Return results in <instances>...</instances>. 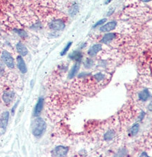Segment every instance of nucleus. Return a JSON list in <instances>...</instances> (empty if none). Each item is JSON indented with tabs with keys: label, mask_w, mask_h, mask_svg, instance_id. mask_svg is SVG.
Returning a JSON list of instances; mask_svg holds the SVG:
<instances>
[{
	"label": "nucleus",
	"mask_w": 152,
	"mask_h": 157,
	"mask_svg": "<svg viewBox=\"0 0 152 157\" xmlns=\"http://www.w3.org/2000/svg\"><path fill=\"white\" fill-rule=\"evenodd\" d=\"M46 130V123L42 118H36L33 122L32 133L35 137H40Z\"/></svg>",
	"instance_id": "nucleus-1"
},
{
	"label": "nucleus",
	"mask_w": 152,
	"mask_h": 157,
	"mask_svg": "<svg viewBox=\"0 0 152 157\" xmlns=\"http://www.w3.org/2000/svg\"><path fill=\"white\" fill-rule=\"evenodd\" d=\"M1 60L10 69H13L15 66L14 59L7 51H3L1 53Z\"/></svg>",
	"instance_id": "nucleus-2"
},
{
	"label": "nucleus",
	"mask_w": 152,
	"mask_h": 157,
	"mask_svg": "<svg viewBox=\"0 0 152 157\" xmlns=\"http://www.w3.org/2000/svg\"><path fill=\"white\" fill-rule=\"evenodd\" d=\"M9 118V112L6 111L1 114L0 116V135H1L4 133L7 124H8Z\"/></svg>",
	"instance_id": "nucleus-3"
},
{
	"label": "nucleus",
	"mask_w": 152,
	"mask_h": 157,
	"mask_svg": "<svg viewBox=\"0 0 152 157\" xmlns=\"http://www.w3.org/2000/svg\"><path fill=\"white\" fill-rule=\"evenodd\" d=\"M49 27L50 29L56 31L63 30L66 27L65 22L61 19H54L49 22Z\"/></svg>",
	"instance_id": "nucleus-4"
},
{
	"label": "nucleus",
	"mask_w": 152,
	"mask_h": 157,
	"mask_svg": "<svg viewBox=\"0 0 152 157\" xmlns=\"http://www.w3.org/2000/svg\"><path fill=\"white\" fill-rule=\"evenodd\" d=\"M68 152V148L64 146H58L53 150L52 154L55 156H64Z\"/></svg>",
	"instance_id": "nucleus-5"
},
{
	"label": "nucleus",
	"mask_w": 152,
	"mask_h": 157,
	"mask_svg": "<svg viewBox=\"0 0 152 157\" xmlns=\"http://www.w3.org/2000/svg\"><path fill=\"white\" fill-rule=\"evenodd\" d=\"M14 93L12 90H6L2 96L3 101L4 102V103L7 104V105L10 104L12 102V100H14Z\"/></svg>",
	"instance_id": "nucleus-6"
},
{
	"label": "nucleus",
	"mask_w": 152,
	"mask_h": 157,
	"mask_svg": "<svg viewBox=\"0 0 152 157\" xmlns=\"http://www.w3.org/2000/svg\"><path fill=\"white\" fill-rule=\"evenodd\" d=\"M16 61H17V66H18L19 70L21 72V73L26 74L27 72V67H26V62H25L24 60L23 59L21 56H19L17 57Z\"/></svg>",
	"instance_id": "nucleus-7"
},
{
	"label": "nucleus",
	"mask_w": 152,
	"mask_h": 157,
	"mask_svg": "<svg viewBox=\"0 0 152 157\" xmlns=\"http://www.w3.org/2000/svg\"><path fill=\"white\" fill-rule=\"evenodd\" d=\"M116 22L115 21H111L108 22L104 25L102 26V27H100V31L102 32V33H107V32L111 31V30H113L114 28L116 27Z\"/></svg>",
	"instance_id": "nucleus-8"
},
{
	"label": "nucleus",
	"mask_w": 152,
	"mask_h": 157,
	"mask_svg": "<svg viewBox=\"0 0 152 157\" xmlns=\"http://www.w3.org/2000/svg\"><path fill=\"white\" fill-rule=\"evenodd\" d=\"M43 105H44V99L42 98H39L37 105L35 106V110H34V115H35V116H38V115L40 114L42 110L43 109Z\"/></svg>",
	"instance_id": "nucleus-9"
},
{
	"label": "nucleus",
	"mask_w": 152,
	"mask_h": 157,
	"mask_svg": "<svg viewBox=\"0 0 152 157\" xmlns=\"http://www.w3.org/2000/svg\"><path fill=\"white\" fill-rule=\"evenodd\" d=\"M16 49L18 52L21 56H26L28 54V49L24 44H23L21 42H18L16 44Z\"/></svg>",
	"instance_id": "nucleus-10"
},
{
	"label": "nucleus",
	"mask_w": 152,
	"mask_h": 157,
	"mask_svg": "<svg viewBox=\"0 0 152 157\" xmlns=\"http://www.w3.org/2000/svg\"><path fill=\"white\" fill-rule=\"evenodd\" d=\"M102 46L101 44H94V46H92L90 48V50L88 51V54L90 55V56H96V54L101 51Z\"/></svg>",
	"instance_id": "nucleus-11"
},
{
	"label": "nucleus",
	"mask_w": 152,
	"mask_h": 157,
	"mask_svg": "<svg viewBox=\"0 0 152 157\" xmlns=\"http://www.w3.org/2000/svg\"><path fill=\"white\" fill-rule=\"evenodd\" d=\"M80 66V65L79 62H76L75 65H73V67H72L71 70L70 71L69 74H68V78L72 79L75 76V75L77 73V72H78V70H79Z\"/></svg>",
	"instance_id": "nucleus-12"
},
{
	"label": "nucleus",
	"mask_w": 152,
	"mask_h": 157,
	"mask_svg": "<svg viewBox=\"0 0 152 157\" xmlns=\"http://www.w3.org/2000/svg\"><path fill=\"white\" fill-rule=\"evenodd\" d=\"M70 58L76 62H80L83 58V54L80 51H74L70 55Z\"/></svg>",
	"instance_id": "nucleus-13"
},
{
	"label": "nucleus",
	"mask_w": 152,
	"mask_h": 157,
	"mask_svg": "<svg viewBox=\"0 0 152 157\" xmlns=\"http://www.w3.org/2000/svg\"><path fill=\"white\" fill-rule=\"evenodd\" d=\"M149 96L150 94L149 90L147 89H144L142 90V92H140V93L139 94V98H140V100H142V101L143 102H145L149 99Z\"/></svg>",
	"instance_id": "nucleus-14"
},
{
	"label": "nucleus",
	"mask_w": 152,
	"mask_h": 157,
	"mask_svg": "<svg viewBox=\"0 0 152 157\" xmlns=\"http://www.w3.org/2000/svg\"><path fill=\"white\" fill-rule=\"evenodd\" d=\"M115 37V34L114 33H109V34H106L104 36V37L102 38V41L104 43H106L108 42H109L110 41H111L112 39H113Z\"/></svg>",
	"instance_id": "nucleus-15"
},
{
	"label": "nucleus",
	"mask_w": 152,
	"mask_h": 157,
	"mask_svg": "<svg viewBox=\"0 0 152 157\" xmlns=\"http://www.w3.org/2000/svg\"><path fill=\"white\" fill-rule=\"evenodd\" d=\"M114 135H115V133H114L113 130H108L105 133V135H104V140H111L113 138Z\"/></svg>",
	"instance_id": "nucleus-16"
},
{
	"label": "nucleus",
	"mask_w": 152,
	"mask_h": 157,
	"mask_svg": "<svg viewBox=\"0 0 152 157\" xmlns=\"http://www.w3.org/2000/svg\"><path fill=\"white\" fill-rule=\"evenodd\" d=\"M139 129H140V125L138 124H134V126H132V127L130 128V133L131 135H134L137 133V132L139 131Z\"/></svg>",
	"instance_id": "nucleus-17"
},
{
	"label": "nucleus",
	"mask_w": 152,
	"mask_h": 157,
	"mask_svg": "<svg viewBox=\"0 0 152 157\" xmlns=\"http://www.w3.org/2000/svg\"><path fill=\"white\" fill-rule=\"evenodd\" d=\"M78 12V6L77 5H74L73 7H71V9H70L69 11V13H70V15L72 16H75V15L77 14V13Z\"/></svg>",
	"instance_id": "nucleus-18"
},
{
	"label": "nucleus",
	"mask_w": 152,
	"mask_h": 157,
	"mask_svg": "<svg viewBox=\"0 0 152 157\" xmlns=\"http://www.w3.org/2000/svg\"><path fill=\"white\" fill-rule=\"evenodd\" d=\"M71 44H72V42H69V43H68L67 45H66L65 48H64V50L62 51V52L61 53V56H64V55H65L66 54V53L68 52V51L69 50L70 48H71Z\"/></svg>",
	"instance_id": "nucleus-19"
},
{
	"label": "nucleus",
	"mask_w": 152,
	"mask_h": 157,
	"mask_svg": "<svg viewBox=\"0 0 152 157\" xmlns=\"http://www.w3.org/2000/svg\"><path fill=\"white\" fill-rule=\"evenodd\" d=\"M106 21V18H104V19H102V20H99V21L96 22V24L94 25V26H93V27L95 28V27H98V26H99L101 25H102V24H104V22H105Z\"/></svg>",
	"instance_id": "nucleus-20"
},
{
	"label": "nucleus",
	"mask_w": 152,
	"mask_h": 157,
	"mask_svg": "<svg viewBox=\"0 0 152 157\" xmlns=\"http://www.w3.org/2000/svg\"><path fill=\"white\" fill-rule=\"evenodd\" d=\"M4 72H5L4 65V63L0 61V75H3Z\"/></svg>",
	"instance_id": "nucleus-21"
},
{
	"label": "nucleus",
	"mask_w": 152,
	"mask_h": 157,
	"mask_svg": "<svg viewBox=\"0 0 152 157\" xmlns=\"http://www.w3.org/2000/svg\"><path fill=\"white\" fill-rule=\"evenodd\" d=\"M16 33L18 34L20 36V37H26V35H27V34L26 33V32H24V31H23V30H16Z\"/></svg>",
	"instance_id": "nucleus-22"
},
{
	"label": "nucleus",
	"mask_w": 152,
	"mask_h": 157,
	"mask_svg": "<svg viewBox=\"0 0 152 157\" xmlns=\"http://www.w3.org/2000/svg\"><path fill=\"white\" fill-rule=\"evenodd\" d=\"M142 1H144V2H149V1H151L152 0H142Z\"/></svg>",
	"instance_id": "nucleus-23"
},
{
	"label": "nucleus",
	"mask_w": 152,
	"mask_h": 157,
	"mask_svg": "<svg viewBox=\"0 0 152 157\" xmlns=\"http://www.w3.org/2000/svg\"><path fill=\"white\" fill-rule=\"evenodd\" d=\"M111 1H112V0H106V4H109V3L111 2Z\"/></svg>",
	"instance_id": "nucleus-24"
}]
</instances>
